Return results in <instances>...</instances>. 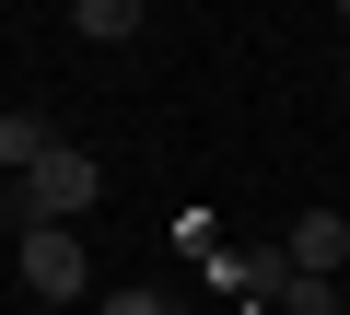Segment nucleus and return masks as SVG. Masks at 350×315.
Returning <instances> with one entry per match:
<instances>
[{
  "label": "nucleus",
  "mask_w": 350,
  "mask_h": 315,
  "mask_svg": "<svg viewBox=\"0 0 350 315\" xmlns=\"http://www.w3.org/2000/svg\"><path fill=\"white\" fill-rule=\"evenodd\" d=\"M47 152H59V140H47V117H0V176H36Z\"/></svg>",
  "instance_id": "20e7f679"
},
{
  "label": "nucleus",
  "mask_w": 350,
  "mask_h": 315,
  "mask_svg": "<svg viewBox=\"0 0 350 315\" xmlns=\"http://www.w3.org/2000/svg\"><path fill=\"white\" fill-rule=\"evenodd\" d=\"M94 199H105V164H94V152H82V140H59V152H47V164H36L24 187H12V210H24V222H82Z\"/></svg>",
  "instance_id": "f257e3e1"
},
{
  "label": "nucleus",
  "mask_w": 350,
  "mask_h": 315,
  "mask_svg": "<svg viewBox=\"0 0 350 315\" xmlns=\"http://www.w3.org/2000/svg\"><path fill=\"white\" fill-rule=\"evenodd\" d=\"M280 315H338V280H304V269H292V292H280Z\"/></svg>",
  "instance_id": "423d86ee"
},
{
  "label": "nucleus",
  "mask_w": 350,
  "mask_h": 315,
  "mask_svg": "<svg viewBox=\"0 0 350 315\" xmlns=\"http://www.w3.org/2000/svg\"><path fill=\"white\" fill-rule=\"evenodd\" d=\"M70 36H94V47H129V36H140V12H129V0H70Z\"/></svg>",
  "instance_id": "39448f33"
},
{
  "label": "nucleus",
  "mask_w": 350,
  "mask_h": 315,
  "mask_svg": "<svg viewBox=\"0 0 350 315\" xmlns=\"http://www.w3.org/2000/svg\"><path fill=\"white\" fill-rule=\"evenodd\" d=\"M12 269H24V292H36V303H82V292H94V257H82V234H70V222H24Z\"/></svg>",
  "instance_id": "f03ea898"
},
{
  "label": "nucleus",
  "mask_w": 350,
  "mask_h": 315,
  "mask_svg": "<svg viewBox=\"0 0 350 315\" xmlns=\"http://www.w3.org/2000/svg\"><path fill=\"white\" fill-rule=\"evenodd\" d=\"M280 245H292V269H304V280H338V269H350V222H338V210H304Z\"/></svg>",
  "instance_id": "7ed1b4c3"
},
{
  "label": "nucleus",
  "mask_w": 350,
  "mask_h": 315,
  "mask_svg": "<svg viewBox=\"0 0 350 315\" xmlns=\"http://www.w3.org/2000/svg\"><path fill=\"white\" fill-rule=\"evenodd\" d=\"M338 315H350V303H338Z\"/></svg>",
  "instance_id": "6e6552de"
},
{
  "label": "nucleus",
  "mask_w": 350,
  "mask_h": 315,
  "mask_svg": "<svg viewBox=\"0 0 350 315\" xmlns=\"http://www.w3.org/2000/svg\"><path fill=\"white\" fill-rule=\"evenodd\" d=\"M338 36H350V12H338Z\"/></svg>",
  "instance_id": "0eeeda50"
}]
</instances>
